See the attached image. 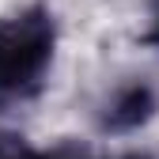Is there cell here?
Returning <instances> with one entry per match:
<instances>
[{
	"label": "cell",
	"mask_w": 159,
	"mask_h": 159,
	"mask_svg": "<svg viewBox=\"0 0 159 159\" xmlns=\"http://www.w3.org/2000/svg\"><path fill=\"white\" fill-rule=\"evenodd\" d=\"M0 159H49V155L38 152V148H30L23 136L4 133V136H0Z\"/></svg>",
	"instance_id": "3"
},
{
	"label": "cell",
	"mask_w": 159,
	"mask_h": 159,
	"mask_svg": "<svg viewBox=\"0 0 159 159\" xmlns=\"http://www.w3.org/2000/svg\"><path fill=\"white\" fill-rule=\"evenodd\" d=\"M155 106H159V98H155V91L144 84V80H129V84H121L106 98L98 125L110 129V133H129L136 125H144L155 114Z\"/></svg>",
	"instance_id": "2"
},
{
	"label": "cell",
	"mask_w": 159,
	"mask_h": 159,
	"mask_svg": "<svg viewBox=\"0 0 159 159\" xmlns=\"http://www.w3.org/2000/svg\"><path fill=\"white\" fill-rule=\"evenodd\" d=\"M57 49V23L49 8L30 4L0 19V110L42 91Z\"/></svg>",
	"instance_id": "1"
},
{
	"label": "cell",
	"mask_w": 159,
	"mask_h": 159,
	"mask_svg": "<svg viewBox=\"0 0 159 159\" xmlns=\"http://www.w3.org/2000/svg\"><path fill=\"white\" fill-rule=\"evenodd\" d=\"M144 42H152V46H159V0L152 4V27H148V34H144Z\"/></svg>",
	"instance_id": "4"
},
{
	"label": "cell",
	"mask_w": 159,
	"mask_h": 159,
	"mask_svg": "<svg viewBox=\"0 0 159 159\" xmlns=\"http://www.w3.org/2000/svg\"><path fill=\"white\" fill-rule=\"evenodd\" d=\"M117 159H152V155H117Z\"/></svg>",
	"instance_id": "5"
}]
</instances>
